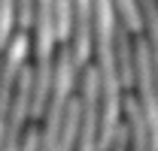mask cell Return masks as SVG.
Listing matches in <instances>:
<instances>
[{
    "mask_svg": "<svg viewBox=\"0 0 158 151\" xmlns=\"http://www.w3.org/2000/svg\"><path fill=\"white\" fill-rule=\"evenodd\" d=\"M79 100H82V127L76 148H98L100 130V76L94 64H85L79 73Z\"/></svg>",
    "mask_w": 158,
    "mask_h": 151,
    "instance_id": "obj_1",
    "label": "cell"
},
{
    "mask_svg": "<svg viewBox=\"0 0 158 151\" xmlns=\"http://www.w3.org/2000/svg\"><path fill=\"white\" fill-rule=\"evenodd\" d=\"M67 45L73 52L76 70L82 73V67L91 64V48H94V0H73Z\"/></svg>",
    "mask_w": 158,
    "mask_h": 151,
    "instance_id": "obj_2",
    "label": "cell"
},
{
    "mask_svg": "<svg viewBox=\"0 0 158 151\" xmlns=\"http://www.w3.org/2000/svg\"><path fill=\"white\" fill-rule=\"evenodd\" d=\"M79 127H82V100H79V88H76V94L70 97V103H67V112H64V118H61L58 151L76 148V139H79Z\"/></svg>",
    "mask_w": 158,
    "mask_h": 151,
    "instance_id": "obj_3",
    "label": "cell"
},
{
    "mask_svg": "<svg viewBox=\"0 0 158 151\" xmlns=\"http://www.w3.org/2000/svg\"><path fill=\"white\" fill-rule=\"evenodd\" d=\"M140 3V18H143V37L152 48V60L158 70V0H137Z\"/></svg>",
    "mask_w": 158,
    "mask_h": 151,
    "instance_id": "obj_4",
    "label": "cell"
},
{
    "mask_svg": "<svg viewBox=\"0 0 158 151\" xmlns=\"http://www.w3.org/2000/svg\"><path fill=\"white\" fill-rule=\"evenodd\" d=\"M19 30V0H0V52Z\"/></svg>",
    "mask_w": 158,
    "mask_h": 151,
    "instance_id": "obj_5",
    "label": "cell"
},
{
    "mask_svg": "<svg viewBox=\"0 0 158 151\" xmlns=\"http://www.w3.org/2000/svg\"><path fill=\"white\" fill-rule=\"evenodd\" d=\"M116 3V12H118V18L125 21L134 33H140L143 30V18H140V3L137 0H113Z\"/></svg>",
    "mask_w": 158,
    "mask_h": 151,
    "instance_id": "obj_6",
    "label": "cell"
},
{
    "mask_svg": "<svg viewBox=\"0 0 158 151\" xmlns=\"http://www.w3.org/2000/svg\"><path fill=\"white\" fill-rule=\"evenodd\" d=\"M55 3V27H58V39L67 42L70 37V15H73V0H52Z\"/></svg>",
    "mask_w": 158,
    "mask_h": 151,
    "instance_id": "obj_7",
    "label": "cell"
},
{
    "mask_svg": "<svg viewBox=\"0 0 158 151\" xmlns=\"http://www.w3.org/2000/svg\"><path fill=\"white\" fill-rule=\"evenodd\" d=\"M110 148H116V151L131 148V130H128V121H125V118L118 121L116 133H113V139H110Z\"/></svg>",
    "mask_w": 158,
    "mask_h": 151,
    "instance_id": "obj_8",
    "label": "cell"
}]
</instances>
